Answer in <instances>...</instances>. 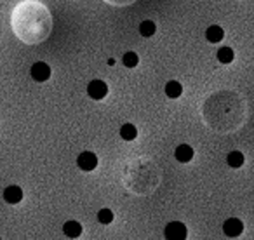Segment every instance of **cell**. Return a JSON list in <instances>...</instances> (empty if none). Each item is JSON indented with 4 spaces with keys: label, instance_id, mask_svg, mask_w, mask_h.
<instances>
[{
    "label": "cell",
    "instance_id": "cell-1",
    "mask_svg": "<svg viewBox=\"0 0 254 240\" xmlns=\"http://www.w3.org/2000/svg\"><path fill=\"white\" fill-rule=\"evenodd\" d=\"M11 25L16 37L25 44H40L51 35L53 18L49 9L37 0H25L12 11Z\"/></svg>",
    "mask_w": 254,
    "mask_h": 240
},
{
    "label": "cell",
    "instance_id": "cell-2",
    "mask_svg": "<svg viewBox=\"0 0 254 240\" xmlns=\"http://www.w3.org/2000/svg\"><path fill=\"white\" fill-rule=\"evenodd\" d=\"M164 235H166V239L169 240H185L188 235V230L187 226L183 225V223L180 221H173L169 223V225L166 226V230H164Z\"/></svg>",
    "mask_w": 254,
    "mask_h": 240
},
{
    "label": "cell",
    "instance_id": "cell-3",
    "mask_svg": "<svg viewBox=\"0 0 254 240\" xmlns=\"http://www.w3.org/2000/svg\"><path fill=\"white\" fill-rule=\"evenodd\" d=\"M87 92L92 99H103L106 94H108V85L103 80H92L91 84L87 85Z\"/></svg>",
    "mask_w": 254,
    "mask_h": 240
},
{
    "label": "cell",
    "instance_id": "cell-4",
    "mask_svg": "<svg viewBox=\"0 0 254 240\" xmlns=\"http://www.w3.org/2000/svg\"><path fill=\"white\" fill-rule=\"evenodd\" d=\"M51 77V68L49 64L42 63V61H39V63H35L32 66V78L37 82H46L49 80Z\"/></svg>",
    "mask_w": 254,
    "mask_h": 240
},
{
    "label": "cell",
    "instance_id": "cell-5",
    "mask_svg": "<svg viewBox=\"0 0 254 240\" xmlns=\"http://www.w3.org/2000/svg\"><path fill=\"white\" fill-rule=\"evenodd\" d=\"M77 166L80 167L82 171H94L96 166H98V159H96L94 153L84 152V153H80V155H78Z\"/></svg>",
    "mask_w": 254,
    "mask_h": 240
},
{
    "label": "cell",
    "instance_id": "cell-6",
    "mask_svg": "<svg viewBox=\"0 0 254 240\" xmlns=\"http://www.w3.org/2000/svg\"><path fill=\"white\" fill-rule=\"evenodd\" d=\"M223 232L228 237H239L240 233L244 232V223L237 218H230V219H226L225 225H223Z\"/></svg>",
    "mask_w": 254,
    "mask_h": 240
},
{
    "label": "cell",
    "instance_id": "cell-7",
    "mask_svg": "<svg viewBox=\"0 0 254 240\" xmlns=\"http://www.w3.org/2000/svg\"><path fill=\"white\" fill-rule=\"evenodd\" d=\"M4 200L7 204H18L23 200V190L19 186H7L4 190Z\"/></svg>",
    "mask_w": 254,
    "mask_h": 240
},
{
    "label": "cell",
    "instance_id": "cell-8",
    "mask_svg": "<svg viewBox=\"0 0 254 240\" xmlns=\"http://www.w3.org/2000/svg\"><path fill=\"white\" fill-rule=\"evenodd\" d=\"M223 37H225V32H223V28H221V26H218V25H212V26H209V28L205 30V39H207L209 42H212V44L221 42Z\"/></svg>",
    "mask_w": 254,
    "mask_h": 240
},
{
    "label": "cell",
    "instance_id": "cell-9",
    "mask_svg": "<svg viewBox=\"0 0 254 240\" xmlns=\"http://www.w3.org/2000/svg\"><path fill=\"white\" fill-rule=\"evenodd\" d=\"M174 155H176V159L180 160V162L187 164L193 159V150H191V146H188V145H181L176 148V153H174Z\"/></svg>",
    "mask_w": 254,
    "mask_h": 240
},
{
    "label": "cell",
    "instance_id": "cell-10",
    "mask_svg": "<svg viewBox=\"0 0 254 240\" xmlns=\"http://www.w3.org/2000/svg\"><path fill=\"white\" fill-rule=\"evenodd\" d=\"M63 232H64V235L70 237V239H77L82 233V226L78 225L77 221H68L63 225Z\"/></svg>",
    "mask_w": 254,
    "mask_h": 240
},
{
    "label": "cell",
    "instance_id": "cell-11",
    "mask_svg": "<svg viewBox=\"0 0 254 240\" xmlns=\"http://www.w3.org/2000/svg\"><path fill=\"white\" fill-rule=\"evenodd\" d=\"M181 92H183V85H181L180 82H176V80L167 82V85H166V94L169 96V98H180Z\"/></svg>",
    "mask_w": 254,
    "mask_h": 240
},
{
    "label": "cell",
    "instance_id": "cell-12",
    "mask_svg": "<svg viewBox=\"0 0 254 240\" xmlns=\"http://www.w3.org/2000/svg\"><path fill=\"white\" fill-rule=\"evenodd\" d=\"M120 136H122L126 141H132V139H136V136H138V129L132 124H126L120 127Z\"/></svg>",
    "mask_w": 254,
    "mask_h": 240
},
{
    "label": "cell",
    "instance_id": "cell-13",
    "mask_svg": "<svg viewBox=\"0 0 254 240\" xmlns=\"http://www.w3.org/2000/svg\"><path fill=\"white\" fill-rule=\"evenodd\" d=\"M155 30H157V26H155V23L153 21H143L141 25H139V33H141L143 37H152L153 33H155Z\"/></svg>",
    "mask_w": 254,
    "mask_h": 240
},
{
    "label": "cell",
    "instance_id": "cell-14",
    "mask_svg": "<svg viewBox=\"0 0 254 240\" xmlns=\"http://www.w3.org/2000/svg\"><path fill=\"white\" fill-rule=\"evenodd\" d=\"M218 60L221 61L223 64H228L233 61V51L230 49V47H221V49L218 51Z\"/></svg>",
    "mask_w": 254,
    "mask_h": 240
},
{
    "label": "cell",
    "instance_id": "cell-15",
    "mask_svg": "<svg viewBox=\"0 0 254 240\" xmlns=\"http://www.w3.org/2000/svg\"><path fill=\"white\" fill-rule=\"evenodd\" d=\"M226 162H228L230 167H240L244 164V155L240 152H232L228 155V159H226Z\"/></svg>",
    "mask_w": 254,
    "mask_h": 240
},
{
    "label": "cell",
    "instance_id": "cell-16",
    "mask_svg": "<svg viewBox=\"0 0 254 240\" xmlns=\"http://www.w3.org/2000/svg\"><path fill=\"white\" fill-rule=\"evenodd\" d=\"M138 63H139V58L136 56V53H126L124 54V64H126L127 68L138 66Z\"/></svg>",
    "mask_w": 254,
    "mask_h": 240
},
{
    "label": "cell",
    "instance_id": "cell-17",
    "mask_svg": "<svg viewBox=\"0 0 254 240\" xmlns=\"http://www.w3.org/2000/svg\"><path fill=\"white\" fill-rule=\"evenodd\" d=\"M98 219L101 225H110V223L113 221V212L110 211V209H101V211L98 212Z\"/></svg>",
    "mask_w": 254,
    "mask_h": 240
},
{
    "label": "cell",
    "instance_id": "cell-18",
    "mask_svg": "<svg viewBox=\"0 0 254 240\" xmlns=\"http://www.w3.org/2000/svg\"><path fill=\"white\" fill-rule=\"evenodd\" d=\"M105 2H108L110 5H131L136 0H105Z\"/></svg>",
    "mask_w": 254,
    "mask_h": 240
}]
</instances>
